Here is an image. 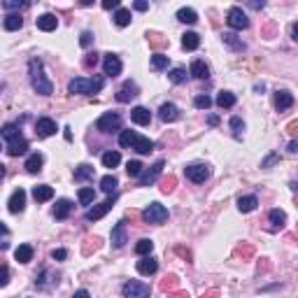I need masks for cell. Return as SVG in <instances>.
I'll return each instance as SVG.
<instances>
[{"instance_id": "obj_1", "label": "cell", "mask_w": 298, "mask_h": 298, "mask_svg": "<svg viewBox=\"0 0 298 298\" xmlns=\"http://www.w3.org/2000/svg\"><path fill=\"white\" fill-rule=\"evenodd\" d=\"M28 75H30V87H33L35 93H40V96H52L54 84H52V79L44 75V63L40 59H30L28 61Z\"/></svg>"}, {"instance_id": "obj_2", "label": "cell", "mask_w": 298, "mask_h": 298, "mask_svg": "<svg viewBox=\"0 0 298 298\" xmlns=\"http://www.w3.org/2000/svg\"><path fill=\"white\" fill-rule=\"evenodd\" d=\"M103 87H105V77H75L68 82V93L91 96V93H100Z\"/></svg>"}, {"instance_id": "obj_3", "label": "cell", "mask_w": 298, "mask_h": 298, "mask_svg": "<svg viewBox=\"0 0 298 298\" xmlns=\"http://www.w3.org/2000/svg\"><path fill=\"white\" fill-rule=\"evenodd\" d=\"M168 219V210L161 203H149L147 208L142 210V221L145 224H163Z\"/></svg>"}, {"instance_id": "obj_4", "label": "cell", "mask_w": 298, "mask_h": 298, "mask_svg": "<svg viewBox=\"0 0 298 298\" xmlns=\"http://www.w3.org/2000/svg\"><path fill=\"white\" fill-rule=\"evenodd\" d=\"M151 291L145 282L140 280H128L123 284V298H149Z\"/></svg>"}, {"instance_id": "obj_5", "label": "cell", "mask_w": 298, "mask_h": 298, "mask_svg": "<svg viewBox=\"0 0 298 298\" xmlns=\"http://www.w3.org/2000/svg\"><path fill=\"white\" fill-rule=\"evenodd\" d=\"M96 128L100 133H112V131H119L121 128V117L117 112H105L100 119L96 121Z\"/></svg>"}, {"instance_id": "obj_6", "label": "cell", "mask_w": 298, "mask_h": 298, "mask_svg": "<svg viewBox=\"0 0 298 298\" xmlns=\"http://www.w3.org/2000/svg\"><path fill=\"white\" fill-rule=\"evenodd\" d=\"M184 175H186V179L201 184V182H205L210 177V166L208 163H191V166L184 168Z\"/></svg>"}, {"instance_id": "obj_7", "label": "cell", "mask_w": 298, "mask_h": 298, "mask_svg": "<svg viewBox=\"0 0 298 298\" xmlns=\"http://www.w3.org/2000/svg\"><path fill=\"white\" fill-rule=\"evenodd\" d=\"M226 24L236 30H245V28H249V19L242 12V7H231L226 14Z\"/></svg>"}, {"instance_id": "obj_8", "label": "cell", "mask_w": 298, "mask_h": 298, "mask_svg": "<svg viewBox=\"0 0 298 298\" xmlns=\"http://www.w3.org/2000/svg\"><path fill=\"white\" fill-rule=\"evenodd\" d=\"M163 166H166V161H163V158H158L154 166H149L147 170H145V173L140 175V179H138V186H149V184H154V182L158 179V175L163 173Z\"/></svg>"}, {"instance_id": "obj_9", "label": "cell", "mask_w": 298, "mask_h": 298, "mask_svg": "<svg viewBox=\"0 0 298 298\" xmlns=\"http://www.w3.org/2000/svg\"><path fill=\"white\" fill-rule=\"evenodd\" d=\"M117 203V196H110L105 203H100V205H93V210H87V214H84V219L87 221H98L103 219L107 212L112 210V205Z\"/></svg>"}, {"instance_id": "obj_10", "label": "cell", "mask_w": 298, "mask_h": 298, "mask_svg": "<svg viewBox=\"0 0 298 298\" xmlns=\"http://www.w3.org/2000/svg\"><path fill=\"white\" fill-rule=\"evenodd\" d=\"M110 240H112V247H114V249H121V247L126 245V242H128V233H126V221H117V224H114Z\"/></svg>"}, {"instance_id": "obj_11", "label": "cell", "mask_w": 298, "mask_h": 298, "mask_svg": "<svg viewBox=\"0 0 298 298\" xmlns=\"http://www.w3.org/2000/svg\"><path fill=\"white\" fill-rule=\"evenodd\" d=\"M103 70L107 77H119L121 75V61L117 54H105V61H103Z\"/></svg>"}, {"instance_id": "obj_12", "label": "cell", "mask_w": 298, "mask_h": 298, "mask_svg": "<svg viewBox=\"0 0 298 298\" xmlns=\"http://www.w3.org/2000/svg\"><path fill=\"white\" fill-rule=\"evenodd\" d=\"M35 133L40 135V138H49V135L56 133V121L49 119V117H40V119L35 121Z\"/></svg>"}, {"instance_id": "obj_13", "label": "cell", "mask_w": 298, "mask_h": 298, "mask_svg": "<svg viewBox=\"0 0 298 298\" xmlns=\"http://www.w3.org/2000/svg\"><path fill=\"white\" fill-rule=\"evenodd\" d=\"M9 212L12 214H19V212H24V208H26V191L24 189H17V191L12 193V198H9Z\"/></svg>"}, {"instance_id": "obj_14", "label": "cell", "mask_w": 298, "mask_h": 298, "mask_svg": "<svg viewBox=\"0 0 298 298\" xmlns=\"http://www.w3.org/2000/svg\"><path fill=\"white\" fill-rule=\"evenodd\" d=\"M158 117H161V121L166 123H173L179 119V110H177L175 103H163L161 105V110H158Z\"/></svg>"}, {"instance_id": "obj_15", "label": "cell", "mask_w": 298, "mask_h": 298, "mask_svg": "<svg viewBox=\"0 0 298 298\" xmlns=\"http://www.w3.org/2000/svg\"><path fill=\"white\" fill-rule=\"evenodd\" d=\"M221 42L226 44L231 52H245L247 44L242 42V37H238L236 33H221Z\"/></svg>"}, {"instance_id": "obj_16", "label": "cell", "mask_w": 298, "mask_h": 298, "mask_svg": "<svg viewBox=\"0 0 298 298\" xmlns=\"http://www.w3.org/2000/svg\"><path fill=\"white\" fill-rule=\"evenodd\" d=\"M131 121L133 123H138V126H149V121H151V112H149L147 107H133L131 110Z\"/></svg>"}, {"instance_id": "obj_17", "label": "cell", "mask_w": 298, "mask_h": 298, "mask_svg": "<svg viewBox=\"0 0 298 298\" xmlns=\"http://www.w3.org/2000/svg\"><path fill=\"white\" fill-rule=\"evenodd\" d=\"M291 105H294V96H291L289 91L282 89V91L275 93V110H277V112H287Z\"/></svg>"}, {"instance_id": "obj_18", "label": "cell", "mask_w": 298, "mask_h": 298, "mask_svg": "<svg viewBox=\"0 0 298 298\" xmlns=\"http://www.w3.org/2000/svg\"><path fill=\"white\" fill-rule=\"evenodd\" d=\"M35 24H37L40 30L52 33V30H56V26H59V19H56V14H42V17L35 19Z\"/></svg>"}, {"instance_id": "obj_19", "label": "cell", "mask_w": 298, "mask_h": 298, "mask_svg": "<svg viewBox=\"0 0 298 298\" xmlns=\"http://www.w3.org/2000/svg\"><path fill=\"white\" fill-rule=\"evenodd\" d=\"M138 96V87H135V82H126L119 91H117V100L119 103H128L131 98Z\"/></svg>"}, {"instance_id": "obj_20", "label": "cell", "mask_w": 298, "mask_h": 298, "mask_svg": "<svg viewBox=\"0 0 298 298\" xmlns=\"http://www.w3.org/2000/svg\"><path fill=\"white\" fill-rule=\"evenodd\" d=\"M28 151V140L21 135L19 140H12L7 142V154L9 156H21V154H26Z\"/></svg>"}, {"instance_id": "obj_21", "label": "cell", "mask_w": 298, "mask_h": 298, "mask_svg": "<svg viewBox=\"0 0 298 298\" xmlns=\"http://www.w3.org/2000/svg\"><path fill=\"white\" fill-rule=\"evenodd\" d=\"M70 212H72V203L68 201V198H61V201L56 203V208H54V217L59 221H63V219L70 217Z\"/></svg>"}, {"instance_id": "obj_22", "label": "cell", "mask_w": 298, "mask_h": 298, "mask_svg": "<svg viewBox=\"0 0 298 298\" xmlns=\"http://www.w3.org/2000/svg\"><path fill=\"white\" fill-rule=\"evenodd\" d=\"M156 270H158V263L151 256H142L140 261H138V272L140 275H154Z\"/></svg>"}, {"instance_id": "obj_23", "label": "cell", "mask_w": 298, "mask_h": 298, "mask_svg": "<svg viewBox=\"0 0 298 298\" xmlns=\"http://www.w3.org/2000/svg\"><path fill=\"white\" fill-rule=\"evenodd\" d=\"M256 205H259V198L256 196H240L238 198V210L240 212H254L256 210Z\"/></svg>"}, {"instance_id": "obj_24", "label": "cell", "mask_w": 298, "mask_h": 298, "mask_svg": "<svg viewBox=\"0 0 298 298\" xmlns=\"http://www.w3.org/2000/svg\"><path fill=\"white\" fill-rule=\"evenodd\" d=\"M21 135H24V133H21V128H19L17 123H5V126H2V140H5V145L12 140H19Z\"/></svg>"}, {"instance_id": "obj_25", "label": "cell", "mask_w": 298, "mask_h": 298, "mask_svg": "<svg viewBox=\"0 0 298 298\" xmlns=\"http://www.w3.org/2000/svg\"><path fill=\"white\" fill-rule=\"evenodd\" d=\"M268 219H270V224H272V231H277V228H282L287 224V212L280 210V208H275V210L268 212Z\"/></svg>"}, {"instance_id": "obj_26", "label": "cell", "mask_w": 298, "mask_h": 298, "mask_svg": "<svg viewBox=\"0 0 298 298\" xmlns=\"http://www.w3.org/2000/svg\"><path fill=\"white\" fill-rule=\"evenodd\" d=\"M33 198H35L37 203L52 201V198H54V189H52V186H47V184L35 186V189H33Z\"/></svg>"}, {"instance_id": "obj_27", "label": "cell", "mask_w": 298, "mask_h": 298, "mask_svg": "<svg viewBox=\"0 0 298 298\" xmlns=\"http://www.w3.org/2000/svg\"><path fill=\"white\" fill-rule=\"evenodd\" d=\"M42 163H44V156L42 154H30L26 161V170L30 175H37L40 170H42Z\"/></svg>"}, {"instance_id": "obj_28", "label": "cell", "mask_w": 298, "mask_h": 298, "mask_svg": "<svg viewBox=\"0 0 298 298\" xmlns=\"http://www.w3.org/2000/svg\"><path fill=\"white\" fill-rule=\"evenodd\" d=\"M21 26H24L21 14H5V19H2V28L5 30H19Z\"/></svg>"}, {"instance_id": "obj_29", "label": "cell", "mask_w": 298, "mask_h": 298, "mask_svg": "<svg viewBox=\"0 0 298 298\" xmlns=\"http://www.w3.org/2000/svg\"><path fill=\"white\" fill-rule=\"evenodd\" d=\"M198 44H201V37H198V33H184L182 35V47H184L186 52H196L198 49Z\"/></svg>"}, {"instance_id": "obj_30", "label": "cell", "mask_w": 298, "mask_h": 298, "mask_svg": "<svg viewBox=\"0 0 298 298\" xmlns=\"http://www.w3.org/2000/svg\"><path fill=\"white\" fill-rule=\"evenodd\" d=\"M14 259H17L19 263L33 261V247L30 245H19L17 249H14Z\"/></svg>"}, {"instance_id": "obj_31", "label": "cell", "mask_w": 298, "mask_h": 298, "mask_svg": "<svg viewBox=\"0 0 298 298\" xmlns=\"http://www.w3.org/2000/svg\"><path fill=\"white\" fill-rule=\"evenodd\" d=\"M189 72H191L196 79H208V77H210V70H208L205 61H193L191 68H189Z\"/></svg>"}, {"instance_id": "obj_32", "label": "cell", "mask_w": 298, "mask_h": 298, "mask_svg": "<svg viewBox=\"0 0 298 298\" xmlns=\"http://www.w3.org/2000/svg\"><path fill=\"white\" fill-rule=\"evenodd\" d=\"M117 186H119V179L114 175H105L100 179V189H103L107 196H114V193H117Z\"/></svg>"}, {"instance_id": "obj_33", "label": "cell", "mask_w": 298, "mask_h": 298, "mask_svg": "<svg viewBox=\"0 0 298 298\" xmlns=\"http://www.w3.org/2000/svg\"><path fill=\"white\" fill-rule=\"evenodd\" d=\"M133 21V17H131V9H126V7H119L117 9V14H114V24L119 28H126L128 24Z\"/></svg>"}, {"instance_id": "obj_34", "label": "cell", "mask_w": 298, "mask_h": 298, "mask_svg": "<svg viewBox=\"0 0 298 298\" xmlns=\"http://www.w3.org/2000/svg\"><path fill=\"white\" fill-rule=\"evenodd\" d=\"M177 21H182V24H196L198 21V14L191 7H182V9H177Z\"/></svg>"}, {"instance_id": "obj_35", "label": "cell", "mask_w": 298, "mask_h": 298, "mask_svg": "<svg viewBox=\"0 0 298 298\" xmlns=\"http://www.w3.org/2000/svg\"><path fill=\"white\" fill-rule=\"evenodd\" d=\"M93 168L91 166H87V163H82V166H77L75 168V179L77 182H87V179H93Z\"/></svg>"}, {"instance_id": "obj_36", "label": "cell", "mask_w": 298, "mask_h": 298, "mask_svg": "<svg viewBox=\"0 0 298 298\" xmlns=\"http://www.w3.org/2000/svg\"><path fill=\"white\" fill-rule=\"evenodd\" d=\"M77 198L82 205H91V203L96 201V191H93V186H82L77 193Z\"/></svg>"}, {"instance_id": "obj_37", "label": "cell", "mask_w": 298, "mask_h": 298, "mask_svg": "<svg viewBox=\"0 0 298 298\" xmlns=\"http://www.w3.org/2000/svg\"><path fill=\"white\" fill-rule=\"evenodd\" d=\"M133 149H135L138 154H149V151L154 149V142L149 140V138H142V135H138V140H135Z\"/></svg>"}, {"instance_id": "obj_38", "label": "cell", "mask_w": 298, "mask_h": 298, "mask_svg": "<svg viewBox=\"0 0 298 298\" xmlns=\"http://www.w3.org/2000/svg\"><path fill=\"white\" fill-rule=\"evenodd\" d=\"M189 75H191V72H186V68H173V70L168 72V77H170L173 84H182V82H186Z\"/></svg>"}, {"instance_id": "obj_39", "label": "cell", "mask_w": 298, "mask_h": 298, "mask_svg": "<svg viewBox=\"0 0 298 298\" xmlns=\"http://www.w3.org/2000/svg\"><path fill=\"white\" fill-rule=\"evenodd\" d=\"M121 163V154L119 151H105L103 154V166L105 168H117Z\"/></svg>"}, {"instance_id": "obj_40", "label": "cell", "mask_w": 298, "mask_h": 298, "mask_svg": "<svg viewBox=\"0 0 298 298\" xmlns=\"http://www.w3.org/2000/svg\"><path fill=\"white\" fill-rule=\"evenodd\" d=\"M154 252V242L149 240V238H145V240H140L138 245H135V254L138 256H149Z\"/></svg>"}, {"instance_id": "obj_41", "label": "cell", "mask_w": 298, "mask_h": 298, "mask_svg": "<svg viewBox=\"0 0 298 298\" xmlns=\"http://www.w3.org/2000/svg\"><path fill=\"white\" fill-rule=\"evenodd\" d=\"M135 140H138V133H133V131H121V135H119V145L123 149H128V147L133 149Z\"/></svg>"}, {"instance_id": "obj_42", "label": "cell", "mask_w": 298, "mask_h": 298, "mask_svg": "<svg viewBox=\"0 0 298 298\" xmlns=\"http://www.w3.org/2000/svg\"><path fill=\"white\" fill-rule=\"evenodd\" d=\"M217 105L219 107H233L236 105V96H233V93H231V91H221L219 96H217Z\"/></svg>"}, {"instance_id": "obj_43", "label": "cell", "mask_w": 298, "mask_h": 298, "mask_svg": "<svg viewBox=\"0 0 298 298\" xmlns=\"http://www.w3.org/2000/svg\"><path fill=\"white\" fill-rule=\"evenodd\" d=\"M126 173H128V177H138L140 179V175L145 173V166H142L140 161H128L126 163Z\"/></svg>"}, {"instance_id": "obj_44", "label": "cell", "mask_w": 298, "mask_h": 298, "mask_svg": "<svg viewBox=\"0 0 298 298\" xmlns=\"http://www.w3.org/2000/svg\"><path fill=\"white\" fill-rule=\"evenodd\" d=\"M149 63H151V70H166L168 68V56L166 54H154Z\"/></svg>"}, {"instance_id": "obj_45", "label": "cell", "mask_w": 298, "mask_h": 298, "mask_svg": "<svg viewBox=\"0 0 298 298\" xmlns=\"http://www.w3.org/2000/svg\"><path fill=\"white\" fill-rule=\"evenodd\" d=\"M231 128H233V138L236 140H242V133H245V121L240 117H233L231 119Z\"/></svg>"}, {"instance_id": "obj_46", "label": "cell", "mask_w": 298, "mask_h": 298, "mask_svg": "<svg viewBox=\"0 0 298 298\" xmlns=\"http://www.w3.org/2000/svg\"><path fill=\"white\" fill-rule=\"evenodd\" d=\"M193 105L198 107V110H210L212 98L210 96H196V98H193Z\"/></svg>"}, {"instance_id": "obj_47", "label": "cell", "mask_w": 298, "mask_h": 298, "mask_svg": "<svg viewBox=\"0 0 298 298\" xmlns=\"http://www.w3.org/2000/svg\"><path fill=\"white\" fill-rule=\"evenodd\" d=\"M2 7L5 9H24V7H28V2H21V0H5Z\"/></svg>"}, {"instance_id": "obj_48", "label": "cell", "mask_w": 298, "mask_h": 298, "mask_svg": "<svg viewBox=\"0 0 298 298\" xmlns=\"http://www.w3.org/2000/svg\"><path fill=\"white\" fill-rule=\"evenodd\" d=\"M91 42H93V33H91V30H84V33L79 35V44H82V47H89Z\"/></svg>"}, {"instance_id": "obj_49", "label": "cell", "mask_w": 298, "mask_h": 298, "mask_svg": "<svg viewBox=\"0 0 298 298\" xmlns=\"http://www.w3.org/2000/svg\"><path fill=\"white\" fill-rule=\"evenodd\" d=\"M277 161H280V156H277V154H270V156H266L261 161V168H270L272 163H277Z\"/></svg>"}, {"instance_id": "obj_50", "label": "cell", "mask_w": 298, "mask_h": 298, "mask_svg": "<svg viewBox=\"0 0 298 298\" xmlns=\"http://www.w3.org/2000/svg\"><path fill=\"white\" fill-rule=\"evenodd\" d=\"M52 259L54 261H65V259H68V252H65V249H54Z\"/></svg>"}, {"instance_id": "obj_51", "label": "cell", "mask_w": 298, "mask_h": 298, "mask_svg": "<svg viewBox=\"0 0 298 298\" xmlns=\"http://www.w3.org/2000/svg\"><path fill=\"white\" fill-rule=\"evenodd\" d=\"M103 9H119V0H103Z\"/></svg>"}, {"instance_id": "obj_52", "label": "cell", "mask_w": 298, "mask_h": 298, "mask_svg": "<svg viewBox=\"0 0 298 298\" xmlns=\"http://www.w3.org/2000/svg\"><path fill=\"white\" fill-rule=\"evenodd\" d=\"M133 7L138 9V12H145V9H149V2H145V0H135Z\"/></svg>"}, {"instance_id": "obj_53", "label": "cell", "mask_w": 298, "mask_h": 298, "mask_svg": "<svg viewBox=\"0 0 298 298\" xmlns=\"http://www.w3.org/2000/svg\"><path fill=\"white\" fill-rule=\"evenodd\" d=\"M7 282H9V268H7V266H2V280H0V284L5 287Z\"/></svg>"}, {"instance_id": "obj_54", "label": "cell", "mask_w": 298, "mask_h": 298, "mask_svg": "<svg viewBox=\"0 0 298 298\" xmlns=\"http://www.w3.org/2000/svg\"><path fill=\"white\" fill-rule=\"evenodd\" d=\"M72 298H91V296H89L87 289H79V291H75V296H72Z\"/></svg>"}, {"instance_id": "obj_55", "label": "cell", "mask_w": 298, "mask_h": 298, "mask_svg": "<svg viewBox=\"0 0 298 298\" xmlns=\"http://www.w3.org/2000/svg\"><path fill=\"white\" fill-rule=\"evenodd\" d=\"M291 37H294V42H298V21L291 26Z\"/></svg>"}, {"instance_id": "obj_56", "label": "cell", "mask_w": 298, "mask_h": 298, "mask_svg": "<svg viewBox=\"0 0 298 298\" xmlns=\"http://www.w3.org/2000/svg\"><path fill=\"white\" fill-rule=\"evenodd\" d=\"M208 123H210V126H217V123H219V117L210 114V117H208Z\"/></svg>"}, {"instance_id": "obj_57", "label": "cell", "mask_w": 298, "mask_h": 298, "mask_svg": "<svg viewBox=\"0 0 298 298\" xmlns=\"http://www.w3.org/2000/svg\"><path fill=\"white\" fill-rule=\"evenodd\" d=\"M249 7H254V9H263V7H266V2H263V0H261V2H249Z\"/></svg>"}, {"instance_id": "obj_58", "label": "cell", "mask_w": 298, "mask_h": 298, "mask_svg": "<svg viewBox=\"0 0 298 298\" xmlns=\"http://www.w3.org/2000/svg\"><path fill=\"white\" fill-rule=\"evenodd\" d=\"M289 151H291V154H296V151H298V142L296 140L289 142Z\"/></svg>"}, {"instance_id": "obj_59", "label": "cell", "mask_w": 298, "mask_h": 298, "mask_svg": "<svg viewBox=\"0 0 298 298\" xmlns=\"http://www.w3.org/2000/svg\"><path fill=\"white\" fill-rule=\"evenodd\" d=\"M291 189H294V191H298V182H291Z\"/></svg>"}]
</instances>
